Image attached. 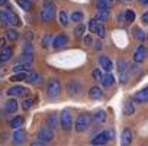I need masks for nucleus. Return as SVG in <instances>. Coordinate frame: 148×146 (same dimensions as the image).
Segmentation results:
<instances>
[{
    "label": "nucleus",
    "instance_id": "c03bdc74",
    "mask_svg": "<svg viewBox=\"0 0 148 146\" xmlns=\"http://www.w3.org/2000/svg\"><path fill=\"white\" fill-rule=\"evenodd\" d=\"M95 49H96V51H100V49H102V42H100V41H96V42H95Z\"/></svg>",
    "mask_w": 148,
    "mask_h": 146
},
{
    "label": "nucleus",
    "instance_id": "6ab92c4d",
    "mask_svg": "<svg viewBox=\"0 0 148 146\" xmlns=\"http://www.w3.org/2000/svg\"><path fill=\"white\" fill-rule=\"evenodd\" d=\"M108 140H109V137H108L106 132H102V133H99V134L95 136V139L92 140V143L93 145H105Z\"/></svg>",
    "mask_w": 148,
    "mask_h": 146
},
{
    "label": "nucleus",
    "instance_id": "c9c22d12",
    "mask_svg": "<svg viewBox=\"0 0 148 146\" xmlns=\"http://www.w3.org/2000/svg\"><path fill=\"white\" fill-rule=\"evenodd\" d=\"M18 38H19V33H18L15 29H9V31H8V39H9V41H16Z\"/></svg>",
    "mask_w": 148,
    "mask_h": 146
},
{
    "label": "nucleus",
    "instance_id": "c756f323",
    "mask_svg": "<svg viewBox=\"0 0 148 146\" xmlns=\"http://www.w3.org/2000/svg\"><path fill=\"white\" fill-rule=\"evenodd\" d=\"M123 16H125V22L126 23H134V20H135V12L132 9H128L123 13Z\"/></svg>",
    "mask_w": 148,
    "mask_h": 146
},
{
    "label": "nucleus",
    "instance_id": "ddd939ff",
    "mask_svg": "<svg viewBox=\"0 0 148 146\" xmlns=\"http://www.w3.org/2000/svg\"><path fill=\"white\" fill-rule=\"evenodd\" d=\"M13 56V49L12 46H5L0 49V62H8Z\"/></svg>",
    "mask_w": 148,
    "mask_h": 146
},
{
    "label": "nucleus",
    "instance_id": "2f4dec72",
    "mask_svg": "<svg viewBox=\"0 0 148 146\" xmlns=\"http://www.w3.org/2000/svg\"><path fill=\"white\" fill-rule=\"evenodd\" d=\"M95 120H96V123H103V122L106 120V113H105V110H99V111H96V114H95Z\"/></svg>",
    "mask_w": 148,
    "mask_h": 146
},
{
    "label": "nucleus",
    "instance_id": "7c9ffc66",
    "mask_svg": "<svg viewBox=\"0 0 148 146\" xmlns=\"http://www.w3.org/2000/svg\"><path fill=\"white\" fill-rule=\"evenodd\" d=\"M29 69H31V64H19V65L13 67L15 72H25V71H29Z\"/></svg>",
    "mask_w": 148,
    "mask_h": 146
},
{
    "label": "nucleus",
    "instance_id": "9b49d317",
    "mask_svg": "<svg viewBox=\"0 0 148 146\" xmlns=\"http://www.w3.org/2000/svg\"><path fill=\"white\" fill-rule=\"evenodd\" d=\"M67 42H68V36H67L65 33H60V35L55 36V39H54V42H52V46H54L55 49H60V48L65 46Z\"/></svg>",
    "mask_w": 148,
    "mask_h": 146
},
{
    "label": "nucleus",
    "instance_id": "79ce46f5",
    "mask_svg": "<svg viewBox=\"0 0 148 146\" xmlns=\"http://www.w3.org/2000/svg\"><path fill=\"white\" fill-rule=\"evenodd\" d=\"M97 35H99V38H103V36H105V28H103V23L100 25V28H99V31H97Z\"/></svg>",
    "mask_w": 148,
    "mask_h": 146
},
{
    "label": "nucleus",
    "instance_id": "473e14b6",
    "mask_svg": "<svg viewBox=\"0 0 148 146\" xmlns=\"http://www.w3.org/2000/svg\"><path fill=\"white\" fill-rule=\"evenodd\" d=\"M134 35H135V38L138 39V41H145V32L142 31V29H139V28H134Z\"/></svg>",
    "mask_w": 148,
    "mask_h": 146
},
{
    "label": "nucleus",
    "instance_id": "f704fd0d",
    "mask_svg": "<svg viewBox=\"0 0 148 146\" xmlns=\"http://www.w3.org/2000/svg\"><path fill=\"white\" fill-rule=\"evenodd\" d=\"M32 106H34V98H31V97L29 98H25L23 103H22V109L23 110H29Z\"/></svg>",
    "mask_w": 148,
    "mask_h": 146
},
{
    "label": "nucleus",
    "instance_id": "a878e982",
    "mask_svg": "<svg viewBox=\"0 0 148 146\" xmlns=\"http://www.w3.org/2000/svg\"><path fill=\"white\" fill-rule=\"evenodd\" d=\"M39 80H41V77L36 74V72H32V71H31L29 74H28V77H26L25 81L29 83V84H38V83H41Z\"/></svg>",
    "mask_w": 148,
    "mask_h": 146
},
{
    "label": "nucleus",
    "instance_id": "c85d7f7f",
    "mask_svg": "<svg viewBox=\"0 0 148 146\" xmlns=\"http://www.w3.org/2000/svg\"><path fill=\"white\" fill-rule=\"evenodd\" d=\"M26 77H28L26 72H15V75L10 77V81H13V83H16V81H25Z\"/></svg>",
    "mask_w": 148,
    "mask_h": 146
},
{
    "label": "nucleus",
    "instance_id": "f3484780",
    "mask_svg": "<svg viewBox=\"0 0 148 146\" xmlns=\"http://www.w3.org/2000/svg\"><path fill=\"white\" fill-rule=\"evenodd\" d=\"M5 110L8 113H15L18 110V101H16V98H9L5 103Z\"/></svg>",
    "mask_w": 148,
    "mask_h": 146
},
{
    "label": "nucleus",
    "instance_id": "b1692460",
    "mask_svg": "<svg viewBox=\"0 0 148 146\" xmlns=\"http://www.w3.org/2000/svg\"><path fill=\"white\" fill-rule=\"evenodd\" d=\"M115 5V0H97V9H109Z\"/></svg>",
    "mask_w": 148,
    "mask_h": 146
},
{
    "label": "nucleus",
    "instance_id": "09e8293b",
    "mask_svg": "<svg viewBox=\"0 0 148 146\" xmlns=\"http://www.w3.org/2000/svg\"><path fill=\"white\" fill-rule=\"evenodd\" d=\"M139 2H141L142 5H148V0H139Z\"/></svg>",
    "mask_w": 148,
    "mask_h": 146
},
{
    "label": "nucleus",
    "instance_id": "dca6fc26",
    "mask_svg": "<svg viewBox=\"0 0 148 146\" xmlns=\"http://www.w3.org/2000/svg\"><path fill=\"white\" fill-rule=\"evenodd\" d=\"M100 65H102V68L106 71V72H110L112 71V68H113V64H112V61H110V58H108V56H100Z\"/></svg>",
    "mask_w": 148,
    "mask_h": 146
},
{
    "label": "nucleus",
    "instance_id": "7ed1b4c3",
    "mask_svg": "<svg viewBox=\"0 0 148 146\" xmlns=\"http://www.w3.org/2000/svg\"><path fill=\"white\" fill-rule=\"evenodd\" d=\"M92 123V116L90 114H80L76 120V130L77 132H84L90 127Z\"/></svg>",
    "mask_w": 148,
    "mask_h": 146
},
{
    "label": "nucleus",
    "instance_id": "9d476101",
    "mask_svg": "<svg viewBox=\"0 0 148 146\" xmlns=\"http://www.w3.org/2000/svg\"><path fill=\"white\" fill-rule=\"evenodd\" d=\"M12 139H13V143H16V145L23 143L25 139H26V132H25V129H22V127L15 129V133H13Z\"/></svg>",
    "mask_w": 148,
    "mask_h": 146
},
{
    "label": "nucleus",
    "instance_id": "cd10ccee",
    "mask_svg": "<svg viewBox=\"0 0 148 146\" xmlns=\"http://www.w3.org/2000/svg\"><path fill=\"white\" fill-rule=\"evenodd\" d=\"M100 25H102V23H100L97 19H92V20L89 22V29H90V32H92V33H97Z\"/></svg>",
    "mask_w": 148,
    "mask_h": 146
},
{
    "label": "nucleus",
    "instance_id": "a18cd8bd",
    "mask_svg": "<svg viewBox=\"0 0 148 146\" xmlns=\"http://www.w3.org/2000/svg\"><path fill=\"white\" fill-rule=\"evenodd\" d=\"M142 22H144V23H148V12H145V13L142 15Z\"/></svg>",
    "mask_w": 148,
    "mask_h": 146
},
{
    "label": "nucleus",
    "instance_id": "f8f14e48",
    "mask_svg": "<svg viewBox=\"0 0 148 146\" xmlns=\"http://www.w3.org/2000/svg\"><path fill=\"white\" fill-rule=\"evenodd\" d=\"M135 103H147L148 101V86L145 87V88H142V90H139L135 96H134V98H132Z\"/></svg>",
    "mask_w": 148,
    "mask_h": 146
},
{
    "label": "nucleus",
    "instance_id": "5701e85b",
    "mask_svg": "<svg viewBox=\"0 0 148 146\" xmlns=\"http://www.w3.org/2000/svg\"><path fill=\"white\" fill-rule=\"evenodd\" d=\"M113 83H115V78H113V75L110 74V72H108V74L103 75V78H102V84H103V87L109 88V87L113 86Z\"/></svg>",
    "mask_w": 148,
    "mask_h": 146
},
{
    "label": "nucleus",
    "instance_id": "f257e3e1",
    "mask_svg": "<svg viewBox=\"0 0 148 146\" xmlns=\"http://www.w3.org/2000/svg\"><path fill=\"white\" fill-rule=\"evenodd\" d=\"M55 12H57L55 6H54L52 3H49V2H45V5H44V7H42V10H41V20H42L44 23L51 22V20L55 18Z\"/></svg>",
    "mask_w": 148,
    "mask_h": 146
},
{
    "label": "nucleus",
    "instance_id": "4468645a",
    "mask_svg": "<svg viewBox=\"0 0 148 146\" xmlns=\"http://www.w3.org/2000/svg\"><path fill=\"white\" fill-rule=\"evenodd\" d=\"M121 142H122V145H131L132 143V140H134V136H132V132L126 127V129H123V132H122V136H121Z\"/></svg>",
    "mask_w": 148,
    "mask_h": 146
},
{
    "label": "nucleus",
    "instance_id": "6e6552de",
    "mask_svg": "<svg viewBox=\"0 0 148 146\" xmlns=\"http://www.w3.org/2000/svg\"><path fill=\"white\" fill-rule=\"evenodd\" d=\"M28 93H29V88H26L23 86H13L6 91V94L9 97H21V96H26Z\"/></svg>",
    "mask_w": 148,
    "mask_h": 146
},
{
    "label": "nucleus",
    "instance_id": "20e7f679",
    "mask_svg": "<svg viewBox=\"0 0 148 146\" xmlns=\"http://www.w3.org/2000/svg\"><path fill=\"white\" fill-rule=\"evenodd\" d=\"M60 124H61V129L68 132L71 130L73 127V117H71V113L68 110H62L61 116H60Z\"/></svg>",
    "mask_w": 148,
    "mask_h": 146
},
{
    "label": "nucleus",
    "instance_id": "bb28decb",
    "mask_svg": "<svg viewBox=\"0 0 148 146\" xmlns=\"http://www.w3.org/2000/svg\"><path fill=\"white\" fill-rule=\"evenodd\" d=\"M51 42H52V35L51 33H45L44 38H42L41 45H42L44 49H48V48H51Z\"/></svg>",
    "mask_w": 148,
    "mask_h": 146
},
{
    "label": "nucleus",
    "instance_id": "58836bf2",
    "mask_svg": "<svg viewBox=\"0 0 148 146\" xmlns=\"http://www.w3.org/2000/svg\"><path fill=\"white\" fill-rule=\"evenodd\" d=\"M0 23L2 25H8V10H0Z\"/></svg>",
    "mask_w": 148,
    "mask_h": 146
},
{
    "label": "nucleus",
    "instance_id": "393cba45",
    "mask_svg": "<svg viewBox=\"0 0 148 146\" xmlns=\"http://www.w3.org/2000/svg\"><path fill=\"white\" fill-rule=\"evenodd\" d=\"M23 123H25V119H23L22 116H16L15 119L10 120V127H13V129H19V127L23 126Z\"/></svg>",
    "mask_w": 148,
    "mask_h": 146
},
{
    "label": "nucleus",
    "instance_id": "2eb2a0df",
    "mask_svg": "<svg viewBox=\"0 0 148 146\" xmlns=\"http://www.w3.org/2000/svg\"><path fill=\"white\" fill-rule=\"evenodd\" d=\"M8 25H12V26H19L21 25V19L12 10H8Z\"/></svg>",
    "mask_w": 148,
    "mask_h": 146
},
{
    "label": "nucleus",
    "instance_id": "ea45409f",
    "mask_svg": "<svg viewBox=\"0 0 148 146\" xmlns=\"http://www.w3.org/2000/svg\"><path fill=\"white\" fill-rule=\"evenodd\" d=\"M47 123H48V126H49L51 129H55V127H57V117H55V116H49V117L47 119Z\"/></svg>",
    "mask_w": 148,
    "mask_h": 146
},
{
    "label": "nucleus",
    "instance_id": "a19ab883",
    "mask_svg": "<svg viewBox=\"0 0 148 146\" xmlns=\"http://www.w3.org/2000/svg\"><path fill=\"white\" fill-rule=\"evenodd\" d=\"M92 75H93V78H95V80H97V81H102V78H103L102 71H100V69H97V68H96V69H93V74H92Z\"/></svg>",
    "mask_w": 148,
    "mask_h": 146
},
{
    "label": "nucleus",
    "instance_id": "4c0bfd02",
    "mask_svg": "<svg viewBox=\"0 0 148 146\" xmlns=\"http://www.w3.org/2000/svg\"><path fill=\"white\" fill-rule=\"evenodd\" d=\"M58 18H60V23H61L62 26H65V25L68 23V18H67V13H65L64 10H62V12H60Z\"/></svg>",
    "mask_w": 148,
    "mask_h": 146
},
{
    "label": "nucleus",
    "instance_id": "4be33fe9",
    "mask_svg": "<svg viewBox=\"0 0 148 146\" xmlns=\"http://www.w3.org/2000/svg\"><path fill=\"white\" fill-rule=\"evenodd\" d=\"M109 9H99L97 10V13H96V19L99 20V22H106L108 19H109Z\"/></svg>",
    "mask_w": 148,
    "mask_h": 146
},
{
    "label": "nucleus",
    "instance_id": "72a5a7b5",
    "mask_svg": "<svg viewBox=\"0 0 148 146\" xmlns=\"http://www.w3.org/2000/svg\"><path fill=\"white\" fill-rule=\"evenodd\" d=\"M71 20L74 22V23H80L82 20H83V13L82 12H73L71 13Z\"/></svg>",
    "mask_w": 148,
    "mask_h": 146
},
{
    "label": "nucleus",
    "instance_id": "37998d69",
    "mask_svg": "<svg viewBox=\"0 0 148 146\" xmlns=\"http://www.w3.org/2000/svg\"><path fill=\"white\" fill-rule=\"evenodd\" d=\"M90 43H92V38H90L89 35H86V36H84V45H87V46H89Z\"/></svg>",
    "mask_w": 148,
    "mask_h": 146
},
{
    "label": "nucleus",
    "instance_id": "0eeeda50",
    "mask_svg": "<svg viewBox=\"0 0 148 146\" xmlns=\"http://www.w3.org/2000/svg\"><path fill=\"white\" fill-rule=\"evenodd\" d=\"M118 72H119L121 83L125 84L128 81V77H129V67L123 59H119V62H118Z\"/></svg>",
    "mask_w": 148,
    "mask_h": 146
},
{
    "label": "nucleus",
    "instance_id": "a211bd4d",
    "mask_svg": "<svg viewBox=\"0 0 148 146\" xmlns=\"http://www.w3.org/2000/svg\"><path fill=\"white\" fill-rule=\"evenodd\" d=\"M89 97H90L92 100H99V98H102V97H103L102 88H99V87H92V88L89 90Z\"/></svg>",
    "mask_w": 148,
    "mask_h": 146
},
{
    "label": "nucleus",
    "instance_id": "423d86ee",
    "mask_svg": "<svg viewBox=\"0 0 148 146\" xmlns=\"http://www.w3.org/2000/svg\"><path fill=\"white\" fill-rule=\"evenodd\" d=\"M67 93H68L70 96H80V94L83 93V86H82V83L77 81V80L68 81V84H67Z\"/></svg>",
    "mask_w": 148,
    "mask_h": 146
},
{
    "label": "nucleus",
    "instance_id": "de8ad7c7",
    "mask_svg": "<svg viewBox=\"0 0 148 146\" xmlns=\"http://www.w3.org/2000/svg\"><path fill=\"white\" fill-rule=\"evenodd\" d=\"M6 46V42H5V39H0V49L2 48H5Z\"/></svg>",
    "mask_w": 148,
    "mask_h": 146
},
{
    "label": "nucleus",
    "instance_id": "49530a36",
    "mask_svg": "<svg viewBox=\"0 0 148 146\" xmlns=\"http://www.w3.org/2000/svg\"><path fill=\"white\" fill-rule=\"evenodd\" d=\"M8 5H9V0H0V6H2V7L8 6Z\"/></svg>",
    "mask_w": 148,
    "mask_h": 146
},
{
    "label": "nucleus",
    "instance_id": "39448f33",
    "mask_svg": "<svg viewBox=\"0 0 148 146\" xmlns=\"http://www.w3.org/2000/svg\"><path fill=\"white\" fill-rule=\"evenodd\" d=\"M47 93H48V97H51V98L58 97L60 93H61V83H60L58 80H51V81L48 83Z\"/></svg>",
    "mask_w": 148,
    "mask_h": 146
},
{
    "label": "nucleus",
    "instance_id": "8fccbe9b",
    "mask_svg": "<svg viewBox=\"0 0 148 146\" xmlns=\"http://www.w3.org/2000/svg\"><path fill=\"white\" fill-rule=\"evenodd\" d=\"M125 2H132V0H125Z\"/></svg>",
    "mask_w": 148,
    "mask_h": 146
},
{
    "label": "nucleus",
    "instance_id": "412c9836",
    "mask_svg": "<svg viewBox=\"0 0 148 146\" xmlns=\"http://www.w3.org/2000/svg\"><path fill=\"white\" fill-rule=\"evenodd\" d=\"M16 3L25 10V12H31L34 9V3L32 0H16Z\"/></svg>",
    "mask_w": 148,
    "mask_h": 146
},
{
    "label": "nucleus",
    "instance_id": "f03ea898",
    "mask_svg": "<svg viewBox=\"0 0 148 146\" xmlns=\"http://www.w3.org/2000/svg\"><path fill=\"white\" fill-rule=\"evenodd\" d=\"M38 139L44 145L52 142V139H54V129H51L48 124L47 126H42L41 130H39V133H38Z\"/></svg>",
    "mask_w": 148,
    "mask_h": 146
},
{
    "label": "nucleus",
    "instance_id": "1a4fd4ad",
    "mask_svg": "<svg viewBox=\"0 0 148 146\" xmlns=\"http://www.w3.org/2000/svg\"><path fill=\"white\" fill-rule=\"evenodd\" d=\"M147 54H148V51H147V46H144V45H139V46L136 48L135 54H134V61H135L136 64H141V62H144V59L147 58Z\"/></svg>",
    "mask_w": 148,
    "mask_h": 146
},
{
    "label": "nucleus",
    "instance_id": "aec40b11",
    "mask_svg": "<svg viewBox=\"0 0 148 146\" xmlns=\"http://www.w3.org/2000/svg\"><path fill=\"white\" fill-rule=\"evenodd\" d=\"M134 113H135V107H134L132 100H126L123 103V114L125 116H132Z\"/></svg>",
    "mask_w": 148,
    "mask_h": 146
},
{
    "label": "nucleus",
    "instance_id": "e433bc0d",
    "mask_svg": "<svg viewBox=\"0 0 148 146\" xmlns=\"http://www.w3.org/2000/svg\"><path fill=\"white\" fill-rule=\"evenodd\" d=\"M84 32H86V26L84 25H79L76 29H74V35H76V36H82V35H84Z\"/></svg>",
    "mask_w": 148,
    "mask_h": 146
}]
</instances>
